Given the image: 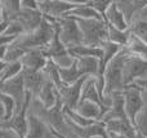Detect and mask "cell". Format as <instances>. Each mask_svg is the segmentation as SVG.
I'll return each instance as SVG.
<instances>
[{
	"label": "cell",
	"instance_id": "6da1fadb",
	"mask_svg": "<svg viewBox=\"0 0 147 138\" xmlns=\"http://www.w3.org/2000/svg\"><path fill=\"white\" fill-rule=\"evenodd\" d=\"M127 49L123 48L106 66L103 71V90L102 94L105 98L114 93H120L124 90L123 84V61L127 56Z\"/></svg>",
	"mask_w": 147,
	"mask_h": 138
},
{
	"label": "cell",
	"instance_id": "7a4b0ae2",
	"mask_svg": "<svg viewBox=\"0 0 147 138\" xmlns=\"http://www.w3.org/2000/svg\"><path fill=\"white\" fill-rule=\"evenodd\" d=\"M54 30H56V20H49V18L43 17V21H41V23L39 25V27L36 30H34L32 32L23 34L16 40L26 50L34 48L43 49L51 41V39L53 38Z\"/></svg>",
	"mask_w": 147,
	"mask_h": 138
},
{
	"label": "cell",
	"instance_id": "3957f363",
	"mask_svg": "<svg viewBox=\"0 0 147 138\" xmlns=\"http://www.w3.org/2000/svg\"><path fill=\"white\" fill-rule=\"evenodd\" d=\"M76 22L84 45L101 46L107 41V25L103 20H76Z\"/></svg>",
	"mask_w": 147,
	"mask_h": 138
},
{
	"label": "cell",
	"instance_id": "277c9868",
	"mask_svg": "<svg viewBox=\"0 0 147 138\" xmlns=\"http://www.w3.org/2000/svg\"><path fill=\"white\" fill-rule=\"evenodd\" d=\"M128 52V50H127ZM147 79V62L134 54L127 53L123 61V84L124 88L137 80Z\"/></svg>",
	"mask_w": 147,
	"mask_h": 138
},
{
	"label": "cell",
	"instance_id": "5b68a950",
	"mask_svg": "<svg viewBox=\"0 0 147 138\" xmlns=\"http://www.w3.org/2000/svg\"><path fill=\"white\" fill-rule=\"evenodd\" d=\"M56 21L57 25H58L59 40H61V43L63 44L67 50L74 48V46L83 44V38H81V32L76 20L70 17H62Z\"/></svg>",
	"mask_w": 147,
	"mask_h": 138
},
{
	"label": "cell",
	"instance_id": "8992f818",
	"mask_svg": "<svg viewBox=\"0 0 147 138\" xmlns=\"http://www.w3.org/2000/svg\"><path fill=\"white\" fill-rule=\"evenodd\" d=\"M78 1L71 0H38V9L43 17L49 20L62 18L72 9Z\"/></svg>",
	"mask_w": 147,
	"mask_h": 138
},
{
	"label": "cell",
	"instance_id": "52a82bcc",
	"mask_svg": "<svg viewBox=\"0 0 147 138\" xmlns=\"http://www.w3.org/2000/svg\"><path fill=\"white\" fill-rule=\"evenodd\" d=\"M121 93H123V98H124V108H125L127 118L133 124L137 114L145 106L142 96H141V90L136 84H132L125 87Z\"/></svg>",
	"mask_w": 147,
	"mask_h": 138
},
{
	"label": "cell",
	"instance_id": "ba28073f",
	"mask_svg": "<svg viewBox=\"0 0 147 138\" xmlns=\"http://www.w3.org/2000/svg\"><path fill=\"white\" fill-rule=\"evenodd\" d=\"M0 92L12 97L16 101V111L20 110L23 106V103H25L26 98L28 97V93L25 90V85H23L22 72L20 75H17V76L7 80V81L0 83Z\"/></svg>",
	"mask_w": 147,
	"mask_h": 138
},
{
	"label": "cell",
	"instance_id": "9c48e42d",
	"mask_svg": "<svg viewBox=\"0 0 147 138\" xmlns=\"http://www.w3.org/2000/svg\"><path fill=\"white\" fill-rule=\"evenodd\" d=\"M31 100H32V97L28 94V97L26 98L22 107L18 111H16L12 115V118L8 121H5L0 128H9L12 131H14L21 138L25 137L26 132H27V116H28V110H30Z\"/></svg>",
	"mask_w": 147,
	"mask_h": 138
},
{
	"label": "cell",
	"instance_id": "30bf717a",
	"mask_svg": "<svg viewBox=\"0 0 147 138\" xmlns=\"http://www.w3.org/2000/svg\"><path fill=\"white\" fill-rule=\"evenodd\" d=\"M88 76H83L79 79L76 83L70 85H62L57 92H58V98L61 102L62 107L70 108V110H75L78 106L79 101H80V94H81V88Z\"/></svg>",
	"mask_w": 147,
	"mask_h": 138
},
{
	"label": "cell",
	"instance_id": "8fae6325",
	"mask_svg": "<svg viewBox=\"0 0 147 138\" xmlns=\"http://www.w3.org/2000/svg\"><path fill=\"white\" fill-rule=\"evenodd\" d=\"M80 101H90L97 105H99L105 110L107 111L110 106V97L105 98L98 90V85H97V79L96 77H86L85 81L81 88V94H80Z\"/></svg>",
	"mask_w": 147,
	"mask_h": 138
},
{
	"label": "cell",
	"instance_id": "7c38bea8",
	"mask_svg": "<svg viewBox=\"0 0 147 138\" xmlns=\"http://www.w3.org/2000/svg\"><path fill=\"white\" fill-rule=\"evenodd\" d=\"M20 63L25 70L31 71H43L48 63V58L44 54V50L41 48H34L26 50V53L20 59Z\"/></svg>",
	"mask_w": 147,
	"mask_h": 138
},
{
	"label": "cell",
	"instance_id": "4fadbf2b",
	"mask_svg": "<svg viewBox=\"0 0 147 138\" xmlns=\"http://www.w3.org/2000/svg\"><path fill=\"white\" fill-rule=\"evenodd\" d=\"M23 138H57L52 129L32 112H28L27 116V132Z\"/></svg>",
	"mask_w": 147,
	"mask_h": 138
},
{
	"label": "cell",
	"instance_id": "5bb4252c",
	"mask_svg": "<svg viewBox=\"0 0 147 138\" xmlns=\"http://www.w3.org/2000/svg\"><path fill=\"white\" fill-rule=\"evenodd\" d=\"M22 79L23 85H25V90L31 94V97L35 98L43 85L47 81V75L44 71H31V70H22Z\"/></svg>",
	"mask_w": 147,
	"mask_h": 138
},
{
	"label": "cell",
	"instance_id": "9a60e30c",
	"mask_svg": "<svg viewBox=\"0 0 147 138\" xmlns=\"http://www.w3.org/2000/svg\"><path fill=\"white\" fill-rule=\"evenodd\" d=\"M13 21H17L22 26L23 30H25V34L32 32L41 23L43 14L39 12V9H25V8H21L20 13L16 15V18Z\"/></svg>",
	"mask_w": 147,
	"mask_h": 138
},
{
	"label": "cell",
	"instance_id": "2e32d148",
	"mask_svg": "<svg viewBox=\"0 0 147 138\" xmlns=\"http://www.w3.org/2000/svg\"><path fill=\"white\" fill-rule=\"evenodd\" d=\"M110 97V106L105 115L102 116L103 123H107L110 120H119V119H128L127 114H125L124 108V98H123V93H114V94L109 96Z\"/></svg>",
	"mask_w": 147,
	"mask_h": 138
},
{
	"label": "cell",
	"instance_id": "e0dca14e",
	"mask_svg": "<svg viewBox=\"0 0 147 138\" xmlns=\"http://www.w3.org/2000/svg\"><path fill=\"white\" fill-rule=\"evenodd\" d=\"M34 100L36 102H39L44 108H52L57 105L58 102V92H57V88L53 85V83L49 79H47L45 84L43 85V88L40 89V92L38 93Z\"/></svg>",
	"mask_w": 147,
	"mask_h": 138
},
{
	"label": "cell",
	"instance_id": "ac0fdd59",
	"mask_svg": "<svg viewBox=\"0 0 147 138\" xmlns=\"http://www.w3.org/2000/svg\"><path fill=\"white\" fill-rule=\"evenodd\" d=\"M75 112L92 121H101L102 116L105 115L103 108L90 101H79L78 106L75 107Z\"/></svg>",
	"mask_w": 147,
	"mask_h": 138
},
{
	"label": "cell",
	"instance_id": "d6986e66",
	"mask_svg": "<svg viewBox=\"0 0 147 138\" xmlns=\"http://www.w3.org/2000/svg\"><path fill=\"white\" fill-rule=\"evenodd\" d=\"M103 21L106 22L107 26H111V27L121 30V31L128 30V27H129L127 20H125V17L121 14V12L117 9L115 1H111L110 7L107 8L106 13H105V15H103Z\"/></svg>",
	"mask_w": 147,
	"mask_h": 138
},
{
	"label": "cell",
	"instance_id": "ffe728a7",
	"mask_svg": "<svg viewBox=\"0 0 147 138\" xmlns=\"http://www.w3.org/2000/svg\"><path fill=\"white\" fill-rule=\"evenodd\" d=\"M116 3L117 9L121 12V14L125 17L128 25L132 22L134 17H137L141 12L147 7V1H133V0H120Z\"/></svg>",
	"mask_w": 147,
	"mask_h": 138
},
{
	"label": "cell",
	"instance_id": "44dd1931",
	"mask_svg": "<svg viewBox=\"0 0 147 138\" xmlns=\"http://www.w3.org/2000/svg\"><path fill=\"white\" fill-rule=\"evenodd\" d=\"M65 17H70V18H74V20H103L89 5L88 0H85V1H78L75 7Z\"/></svg>",
	"mask_w": 147,
	"mask_h": 138
},
{
	"label": "cell",
	"instance_id": "7402d4cb",
	"mask_svg": "<svg viewBox=\"0 0 147 138\" xmlns=\"http://www.w3.org/2000/svg\"><path fill=\"white\" fill-rule=\"evenodd\" d=\"M75 65L81 76L97 77L99 70V59L96 57H78Z\"/></svg>",
	"mask_w": 147,
	"mask_h": 138
},
{
	"label": "cell",
	"instance_id": "603a6c76",
	"mask_svg": "<svg viewBox=\"0 0 147 138\" xmlns=\"http://www.w3.org/2000/svg\"><path fill=\"white\" fill-rule=\"evenodd\" d=\"M106 132H112V133L123 134L128 138H133L136 134V129L133 124L128 119H119V120H110L105 123Z\"/></svg>",
	"mask_w": 147,
	"mask_h": 138
},
{
	"label": "cell",
	"instance_id": "cb8c5ba5",
	"mask_svg": "<svg viewBox=\"0 0 147 138\" xmlns=\"http://www.w3.org/2000/svg\"><path fill=\"white\" fill-rule=\"evenodd\" d=\"M128 30L132 34V36L140 39L142 43L147 44V17H143V15L138 14L137 17L133 18L132 22L129 23Z\"/></svg>",
	"mask_w": 147,
	"mask_h": 138
},
{
	"label": "cell",
	"instance_id": "d4e9b609",
	"mask_svg": "<svg viewBox=\"0 0 147 138\" xmlns=\"http://www.w3.org/2000/svg\"><path fill=\"white\" fill-rule=\"evenodd\" d=\"M130 38H132V34L129 32V30L121 31L111 27V26H107V41H110V43L119 45L121 48H127Z\"/></svg>",
	"mask_w": 147,
	"mask_h": 138
},
{
	"label": "cell",
	"instance_id": "484cf974",
	"mask_svg": "<svg viewBox=\"0 0 147 138\" xmlns=\"http://www.w3.org/2000/svg\"><path fill=\"white\" fill-rule=\"evenodd\" d=\"M69 53L74 58H78V57H96V58L99 59L102 57V49L101 46H88L81 44V45L69 49Z\"/></svg>",
	"mask_w": 147,
	"mask_h": 138
},
{
	"label": "cell",
	"instance_id": "4316f807",
	"mask_svg": "<svg viewBox=\"0 0 147 138\" xmlns=\"http://www.w3.org/2000/svg\"><path fill=\"white\" fill-rule=\"evenodd\" d=\"M0 3H1L3 9V21H7V22L13 21L21 10V1L20 0H5Z\"/></svg>",
	"mask_w": 147,
	"mask_h": 138
},
{
	"label": "cell",
	"instance_id": "83f0119b",
	"mask_svg": "<svg viewBox=\"0 0 147 138\" xmlns=\"http://www.w3.org/2000/svg\"><path fill=\"white\" fill-rule=\"evenodd\" d=\"M125 49L128 50V53L134 54V56L140 57V58H142L143 61L147 62V44L142 43L140 39L132 36Z\"/></svg>",
	"mask_w": 147,
	"mask_h": 138
},
{
	"label": "cell",
	"instance_id": "f1b7e54d",
	"mask_svg": "<svg viewBox=\"0 0 147 138\" xmlns=\"http://www.w3.org/2000/svg\"><path fill=\"white\" fill-rule=\"evenodd\" d=\"M58 69V67H57ZM58 74H59V79H61L62 84L63 85H70L76 83L79 79H81V75L79 74L76 65L74 63L72 66L67 67V69H58Z\"/></svg>",
	"mask_w": 147,
	"mask_h": 138
},
{
	"label": "cell",
	"instance_id": "f546056e",
	"mask_svg": "<svg viewBox=\"0 0 147 138\" xmlns=\"http://www.w3.org/2000/svg\"><path fill=\"white\" fill-rule=\"evenodd\" d=\"M26 53V49L23 46H21L20 44L17 43V40H14L12 44H9L7 48V52H5V57L4 61L7 63H10V62H20V59L22 58V56Z\"/></svg>",
	"mask_w": 147,
	"mask_h": 138
},
{
	"label": "cell",
	"instance_id": "4dcf8cb0",
	"mask_svg": "<svg viewBox=\"0 0 147 138\" xmlns=\"http://www.w3.org/2000/svg\"><path fill=\"white\" fill-rule=\"evenodd\" d=\"M133 127L137 133L147 137V105L143 106L142 110L137 114L134 121H133Z\"/></svg>",
	"mask_w": 147,
	"mask_h": 138
},
{
	"label": "cell",
	"instance_id": "1f68e13d",
	"mask_svg": "<svg viewBox=\"0 0 147 138\" xmlns=\"http://www.w3.org/2000/svg\"><path fill=\"white\" fill-rule=\"evenodd\" d=\"M22 70H23V67L20 62H10V63H7L3 74L0 75V83L7 81V80L20 75L21 72H22Z\"/></svg>",
	"mask_w": 147,
	"mask_h": 138
},
{
	"label": "cell",
	"instance_id": "d6a6232c",
	"mask_svg": "<svg viewBox=\"0 0 147 138\" xmlns=\"http://www.w3.org/2000/svg\"><path fill=\"white\" fill-rule=\"evenodd\" d=\"M0 102H1L3 107H4V111H5V120H4V123H5V121L9 120V119L12 118V115L14 114V111H16V101L13 100L12 97H9V96H7V94H4V93L0 92Z\"/></svg>",
	"mask_w": 147,
	"mask_h": 138
},
{
	"label": "cell",
	"instance_id": "836d02e7",
	"mask_svg": "<svg viewBox=\"0 0 147 138\" xmlns=\"http://www.w3.org/2000/svg\"><path fill=\"white\" fill-rule=\"evenodd\" d=\"M51 61L53 62L58 69H67V67L72 66V65L75 63V58H74L69 52H67L66 54H62V56H58V57H56V58L51 59Z\"/></svg>",
	"mask_w": 147,
	"mask_h": 138
},
{
	"label": "cell",
	"instance_id": "e575fe53",
	"mask_svg": "<svg viewBox=\"0 0 147 138\" xmlns=\"http://www.w3.org/2000/svg\"><path fill=\"white\" fill-rule=\"evenodd\" d=\"M23 34H25V30H23V27L17 21H9L7 28H5V31H4V35L13 36V38H20Z\"/></svg>",
	"mask_w": 147,
	"mask_h": 138
},
{
	"label": "cell",
	"instance_id": "d590c367",
	"mask_svg": "<svg viewBox=\"0 0 147 138\" xmlns=\"http://www.w3.org/2000/svg\"><path fill=\"white\" fill-rule=\"evenodd\" d=\"M88 1H89V5H90L102 18H103L107 8L111 4V0H88Z\"/></svg>",
	"mask_w": 147,
	"mask_h": 138
},
{
	"label": "cell",
	"instance_id": "8d00e7d4",
	"mask_svg": "<svg viewBox=\"0 0 147 138\" xmlns=\"http://www.w3.org/2000/svg\"><path fill=\"white\" fill-rule=\"evenodd\" d=\"M141 90V96H142V100H143V103L147 105V79H141V80H137L134 83Z\"/></svg>",
	"mask_w": 147,
	"mask_h": 138
},
{
	"label": "cell",
	"instance_id": "74e56055",
	"mask_svg": "<svg viewBox=\"0 0 147 138\" xmlns=\"http://www.w3.org/2000/svg\"><path fill=\"white\" fill-rule=\"evenodd\" d=\"M0 138H21L14 131L9 128H0Z\"/></svg>",
	"mask_w": 147,
	"mask_h": 138
},
{
	"label": "cell",
	"instance_id": "f35d334b",
	"mask_svg": "<svg viewBox=\"0 0 147 138\" xmlns=\"http://www.w3.org/2000/svg\"><path fill=\"white\" fill-rule=\"evenodd\" d=\"M21 8H25V9H38V1L36 0H22L21 1Z\"/></svg>",
	"mask_w": 147,
	"mask_h": 138
},
{
	"label": "cell",
	"instance_id": "ab89813d",
	"mask_svg": "<svg viewBox=\"0 0 147 138\" xmlns=\"http://www.w3.org/2000/svg\"><path fill=\"white\" fill-rule=\"evenodd\" d=\"M106 138H128V137L127 136H123V134L112 133V132H106Z\"/></svg>",
	"mask_w": 147,
	"mask_h": 138
},
{
	"label": "cell",
	"instance_id": "60d3db41",
	"mask_svg": "<svg viewBox=\"0 0 147 138\" xmlns=\"http://www.w3.org/2000/svg\"><path fill=\"white\" fill-rule=\"evenodd\" d=\"M5 120V111H4V107H3L1 102H0V125L4 123Z\"/></svg>",
	"mask_w": 147,
	"mask_h": 138
},
{
	"label": "cell",
	"instance_id": "b9f144b4",
	"mask_svg": "<svg viewBox=\"0 0 147 138\" xmlns=\"http://www.w3.org/2000/svg\"><path fill=\"white\" fill-rule=\"evenodd\" d=\"M7 26H8V22H7V21H1V22H0V35H3V34H4V31H5V28H7Z\"/></svg>",
	"mask_w": 147,
	"mask_h": 138
},
{
	"label": "cell",
	"instance_id": "7bdbcfd3",
	"mask_svg": "<svg viewBox=\"0 0 147 138\" xmlns=\"http://www.w3.org/2000/svg\"><path fill=\"white\" fill-rule=\"evenodd\" d=\"M5 66H7V62L3 61V59H0V75L3 74V71H4Z\"/></svg>",
	"mask_w": 147,
	"mask_h": 138
},
{
	"label": "cell",
	"instance_id": "ee69618b",
	"mask_svg": "<svg viewBox=\"0 0 147 138\" xmlns=\"http://www.w3.org/2000/svg\"><path fill=\"white\" fill-rule=\"evenodd\" d=\"M133 138H147L146 136H143V134H140V133H137V132H136V134H134V137Z\"/></svg>",
	"mask_w": 147,
	"mask_h": 138
},
{
	"label": "cell",
	"instance_id": "f6af8a7d",
	"mask_svg": "<svg viewBox=\"0 0 147 138\" xmlns=\"http://www.w3.org/2000/svg\"><path fill=\"white\" fill-rule=\"evenodd\" d=\"M3 21V9H1V3H0V22Z\"/></svg>",
	"mask_w": 147,
	"mask_h": 138
},
{
	"label": "cell",
	"instance_id": "bcb514c9",
	"mask_svg": "<svg viewBox=\"0 0 147 138\" xmlns=\"http://www.w3.org/2000/svg\"><path fill=\"white\" fill-rule=\"evenodd\" d=\"M93 138H106V137H93Z\"/></svg>",
	"mask_w": 147,
	"mask_h": 138
}]
</instances>
